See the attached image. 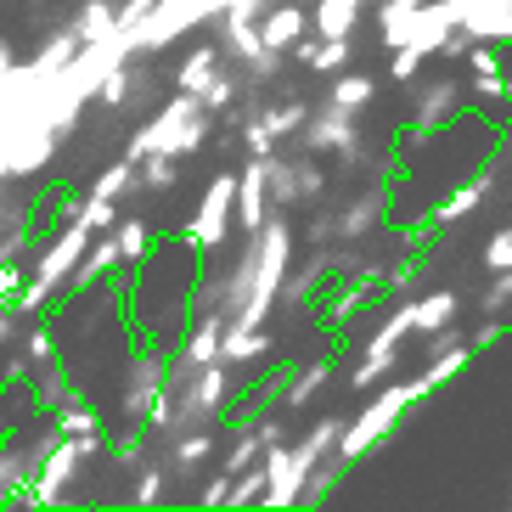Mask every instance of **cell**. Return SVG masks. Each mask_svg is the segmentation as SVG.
<instances>
[{"label":"cell","mask_w":512,"mask_h":512,"mask_svg":"<svg viewBox=\"0 0 512 512\" xmlns=\"http://www.w3.org/2000/svg\"><path fill=\"white\" fill-rule=\"evenodd\" d=\"M91 237H96V231L85 226L74 209H68V226L51 231V237L34 248L29 276H23V293H17V304H12V316H17V321H34L40 310H57V299L68 293V276H74V265L85 259Z\"/></svg>","instance_id":"cell-1"},{"label":"cell","mask_w":512,"mask_h":512,"mask_svg":"<svg viewBox=\"0 0 512 512\" xmlns=\"http://www.w3.org/2000/svg\"><path fill=\"white\" fill-rule=\"evenodd\" d=\"M209 124H214L209 107L197 102V96L175 91L147 124H136V130H130L124 158H130V164H141L147 152H164V158H192V152L209 147Z\"/></svg>","instance_id":"cell-2"},{"label":"cell","mask_w":512,"mask_h":512,"mask_svg":"<svg viewBox=\"0 0 512 512\" xmlns=\"http://www.w3.org/2000/svg\"><path fill=\"white\" fill-rule=\"evenodd\" d=\"M428 394H434V389H428V377H406V383H383V389H377V400H366V406L344 422L338 456H344L349 467L361 462V456H372L377 445H383V439H389L394 428H400V417H406V411L417 406V400H428Z\"/></svg>","instance_id":"cell-3"},{"label":"cell","mask_w":512,"mask_h":512,"mask_svg":"<svg viewBox=\"0 0 512 512\" xmlns=\"http://www.w3.org/2000/svg\"><path fill=\"white\" fill-rule=\"evenodd\" d=\"M102 434L91 439H51V451L40 456V467H34V479L23 484V496H17V507H34V512H51V507H68V490H74L79 467L91 462V456H102Z\"/></svg>","instance_id":"cell-4"},{"label":"cell","mask_w":512,"mask_h":512,"mask_svg":"<svg viewBox=\"0 0 512 512\" xmlns=\"http://www.w3.org/2000/svg\"><path fill=\"white\" fill-rule=\"evenodd\" d=\"M361 113H349V107H332V102H321V107H310V119H304V130L293 136V147L299 152H316V158H338V169L344 175H355V169L366 164V141H361Z\"/></svg>","instance_id":"cell-5"},{"label":"cell","mask_w":512,"mask_h":512,"mask_svg":"<svg viewBox=\"0 0 512 512\" xmlns=\"http://www.w3.org/2000/svg\"><path fill=\"white\" fill-rule=\"evenodd\" d=\"M462 113H467V85L456 74H434V79H422V85H411V124H406V136H400V152H411L417 141L428 147Z\"/></svg>","instance_id":"cell-6"},{"label":"cell","mask_w":512,"mask_h":512,"mask_svg":"<svg viewBox=\"0 0 512 512\" xmlns=\"http://www.w3.org/2000/svg\"><path fill=\"white\" fill-rule=\"evenodd\" d=\"M231 389H237V366L231 361H209L197 366V377L186 383V394H169L175 400V428H197V422H220L231 406ZM169 439V434H164Z\"/></svg>","instance_id":"cell-7"},{"label":"cell","mask_w":512,"mask_h":512,"mask_svg":"<svg viewBox=\"0 0 512 512\" xmlns=\"http://www.w3.org/2000/svg\"><path fill=\"white\" fill-rule=\"evenodd\" d=\"M406 344H411V299H400L394 304V316L366 338V355H361V366L349 372V383H355L361 394L377 389V383H389L394 366H400V355H406Z\"/></svg>","instance_id":"cell-8"},{"label":"cell","mask_w":512,"mask_h":512,"mask_svg":"<svg viewBox=\"0 0 512 512\" xmlns=\"http://www.w3.org/2000/svg\"><path fill=\"white\" fill-rule=\"evenodd\" d=\"M231 226H237V175L220 169V175L203 186V203H197V214L181 226V237L197 242L203 254H214V248L231 237Z\"/></svg>","instance_id":"cell-9"},{"label":"cell","mask_w":512,"mask_h":512,"mask_svg":"<svg viewBox=\"0 0 512 512\" xmlns=\"http://www.w3.org/2000/svg\"><path fill=\"white\" fill-rule=\"evenodd\" d=\"M51 439H57V428H40V434L29 439H0V507H17V496H23V484L34 479V467H40V456L51 451Z\"/></svg>","instance_id":"cell-10"},{"label":"cell","mask_w":512,"mask_h":512,"mask_svg":"<svg viewBox=\"0 0 512 512\" xmlns=\"http://www.w3.org/2000/svg\"><path fill=\"white\" fill-rule=\"evenodd\" d=\"M164 366H169V355L164 349H158V338H152L147 349H136V355H130V372H124V417L130 422H141L147 417V406H152V394L164 389Z\"/></svg>","instance_id":"cell-11"},{"label":"cell","mask_w":512,"mask_h":512,"mask_svg":"<svg viewBox=\"0 0 512 512\" xmlns=\"http://www.w3.org/2000/svg\"><path fill=\"white\" fill-rule=\"evenodd\" d=\"M383 220H389V186H361L349 203L332 209V231H338V242H366Z\"/></svg>","instance_id":"cell-12"},{"label":"cell","mask_w":512,"mask_h":512,"mask_svg":"<svg viewBox=\"0 0 512 512\" xmlns=\"http://www.w3.org/2000/svg\"><path fill=\"white\" fill-rule=\"evenodd\" d=\"M164 445V462H169V479H197L203 467L214 462V422H197V428H175Z\"/></svg>","instance_id":"cell-13"},{"label":"cell","mask_w":512,"mask_h":512,"mask_svg":"<svg viewBox=\"0 0 512 512\" xmlns=\"http://www.w3.org/2000/svg\"><path fill=\"white\" fill-rule=\"evenodd\" d=\"M271 186H265V152H248V164L237 175V226L242 237H259V226L271 220Z\"/></svg>","instance_id":"cell-14"},{"label":"cell","mask_w":512,"mask_h":512,"mask_svg":"<svg viewBox=\"0 0 512 512\" xmlns=\"http://www.w3.org/2000/svg\"><path fill=\"white\" fill-rule=\"evenodd\" d=\"M490 192H496V169H473L467 181H456L451 192H445L434 209H428V220H434L439 231H445V226H462V220H473V214L484 209V197H490Z\"/></svg>","instance_id":"cell-15"},{"label":"cell","mask_w":512,"mask_h":512,"mask_svg":"<svg viewBox=\"0 0 512 512\" xmlns=\"http://www.w3.org/2000/svg\"><path fill=\"white\" fill-rule=\"evenodd\" d=\"M304 34H310V12H304L299 0H276L271 12L259 17V40L271 51H293Z\"/></svg>","instance_id":"cell-16"},{"label":"cell","mask_w":512,"mask_h":512,"mask_svg":"<svg viewBox=\"0 0 512 512\" xmlns=\"http://www.w3.org/2000/svg\"><path fill=\"white\" fill-rule=\"evenodd\" d=\"M467 107L507 130V124H512V79L507 74H479L473 85H467Z\"/></svg>","instance_id":"cell-17"},{"label":"cell","mask_w":512,"mask_h":512,"mask_svg":"<svg viewBox=\"0 0 512 512\" xmlns=\"http://www.w3.org/2000/svg\"><path fill=\"white\" fill-rule=\"evenodd\" d=\"M220 68H226V51H220V46H192L181 62H175V79H169V85L186 91V96H203Z\"/></svg>","instance_id":"cell-18"},{"label":"cell","mask_w":512,"mask_h":512,"mask_svg":"<svg viewBox=\"0 0 512 512\" xmlns=\"http://www.w3.org/2000/svg\"><path fill=\"white\" fill-rule=\"evenodd\" d=\"M74 394V372H68V361L62 355H51V361H40L29 372V400H34V411H51V406H62Z\"/></svg>","instance_id":"cell-19"},{"label":"cell","mask_w":512,"mask_h":512,"mask_svg":"<svg viewBox=\"0 0 512 512\" xmlns=\"http://www.w3.org/2000/svg\"><path fill=\"white\" fill-rule=\"evenodd\" d=\"M456 310H462L456 287H434V293L411 299V338H428V332H439L445 321H456Z\"/></svg>","instance_id":"cell-20"},{"label":"cell","mask_w":512,"mask_h":512,"mask_svg":"<svg viewBox=\"0 0 512 512\" xmlns=\"http://www.w3.org/2000/svg\"><path fill=\"white\" fill-rule=\"evenodd\" d=\"M271 355V332L265 327H237V321H226V338H220V361H231L242 372V366H259Z\"/></svg>","instance_id":"cell-21"},{"label":"cell","mask_w":512,"mask_h":512,"mask_svg":"<svg viewBox=\"0 0 512 512\" xmlns=\"http://www.w3.org/2000/svg\"><path fill=\"white\" fill-rule=\"evenodd\" d=\"M46 422L57 428L62 439H91V434H102V411H96L91 400H79V394H68L62 406H51Z\"/></svg>","instance_id":"cell-22"},{"label":"cell","mask_w":512,"mask_h":512,"mask_svg":"<svg viewBox=\"0 0 512 512\" xmlns=\"http://www.w3.org/2000/svg\"><path fill=\"white\" fill-rule=\"evenodd\" d=\"M366 6H372V0H316L310 29H316L321 40H344V34H355V23H361Z\"/></svg>","instance_id":"cell-23"},{"label":"cell","mask_w":512,"mask_h":512,"mask_svg":"<svg viewBox=\"0 0 512 512\" xmlns=\"http://www.w3.org/2000/svg\"><path fill=\"white\" fill-rule=\"evenodd\" d=\"M327 276H332V254H327V248H316V254L299 265V271L287 265V282H282V299H276V304H304V299H316V287L327 282Z\"/></svg>","instance_id":"cell-24"},{"label":"cell","mask_w":512,"mask_h":512,"mask_svg":"<svg viewBox=\"0 0 512 512\" xmlns=\"http://www.w3.org/2000/svg\"><path fill=\"white\" fill-rule=\"evenodd\" d=\"M344 473H349V462L338 451H327L316 467H310V479H304V490H299V507H327L332 490L344 484Z\"/></svg>","instance_id":"cell-25"},{"label":"cell","mask_w":512,"mask_h":512,"mask_svg":"<svg viewBox=\"0 0 512 512\" xmlns=\"http://www.w3.org/2000/svg\"><path fill=\"white\" fill-rule=\"evenodd\" d=\"M287 57H299L304 68H316V74H338V68H349L355 46H349V34H344V40H299Z\"/></svg>","instance_id":"cell-26"},{"label":"cell","mask_w":512,"mask_h":512,"mask_svg":"<svg viewBox=\"0 0 512 512\" xmlns=\"http://www.w3.org/2000/svg\"><path fill=\"white\" fill-rule=\"evenodd\" d=\"M130 507H164L169 501V462L164 456H147V462L136 467V484H130Z\"/></svg>","instance_id":"cell-27"},{"label":"cell","mask_w":512,"mask_h":512,"mask_svg":"<svg viewBox=\"0 0 512 512\" xmlns=\"http://www.w3.org/2000/svg\"><path fill=\"white\" fill-rule=\"evenodd\" d=\"M332 383V361H310V366H293V377L282 383V394H287V411H304L310 400H316L321 389Z\"/></svg>","instance_id":"cell-28"},{"label":"cell","mask_w":512,"mask_h":512,"mask_svg":"<svg viewBox=\"0 0 512 512\" xmlns=\"http://www.w3.org/2000/svg\"><path fill=\"white\" fill-rule=\"evenodd\" d=\"M68 29L79 40H107V34L119 29V0H85L74 17H68Z\"/></svg>","instance_id":"cell-29"},{"label":"cell","mask_w":512,"mask_h":512,"mask_svg":"<svg viewBox=\"0 0 512 512\" xmlns=\"http://www.w3.org/2000/svg\"><path fill=\"white\" fill-rule=\"evenodd\" d=\"M327 102L332 107H349V113H361V107L377 102V79L372 74H344V68H338V79L327 85Z\"/></svg>","instance_id":"cell-30"},{"label":"cell","mask_w":512,"mask_h":512,"mask_svg":"<svg viewBox=\"0 0 512 512\" xmlns=\"http://www.w3.org/2000/svg\"><path fill=\"white\" fill-rule=\"evenodd\" d=\"M136 181H141V192H175L181 186V158H164V152H147L136 164Z\"/></svg>","instance_id":"cell-31"},{"label":"cell","mask_w":512,"mask_h":512,"mask_svg":"<svg viewBox=\"0 0 512 512\" xmlns=\"http://www.w3.org/2000/svg\"><path fill=\"white\" fill-rule=\"evenodd\" d=\"M113 237H119V254H124V265H141V259L152 254V226L141 220V214H119V226H113Z\"/></svg>","instance_id":"cell-32"},{"label":"cell","mask_w":512,"mask_h":512,"mask_svg":"<svg viewBox=\"0 0 512 512\" xmlns=\"http://www.w3.org/2000/svg\"><path fill=\"white\" fill-rule=\"evenodd\" d=\"M473 355H479L473 344H451V349H439V355H428V372H422V377H428V389H445L451 377H462Z\"/></svg>","instance_id":"cell-33"},{"label":"cell","mask_w":512,"mask_h":512,"mask_svg":"<svg viewBox=\"0 0 512 512\" xmlns=\"http://www.w3.org/2000/svg\"><path fill=\"white\" fill-rule=\"evenodd\" d=\"M259 456H265V439H259V428L248 422V428H242V434L226 445V456H220V473H231V479H237L242 467H254Z\"/></svg>","instance_id":"cell-34"},{"label":"cell","mask_w":512,"mask_h":512,"mask_svg":"<svg viewBox=\"0 0 512 512\" xmlns=\"http://www.w3.org/2000/svg\"><path fill=\"white\" fill-rule=\"evenodd\" d=\"M79 46H85V40H79V34L68 29V23H62L57 34H46V46L34 51V62H40V68H51V74H62V68H68V62L79 57Z\"/></svg>","instance_id":"cell-35"},{"label":"cell","mask_w":512,"mask_h":512,"mask_svg":"<svg viewBox=\"0 0 512 512\" xmlns=\"http://www.w3.org/2000/svg\"><path fill=\"white\" fill-rule=\"evenodd\" d=\"M17 355H23V361H29V366L51 361V355H57V327H51V321H40V316H34L29 327H23V344H17Z\"/></svg>","instance_id":"cell-36"},{"label":"cell","mask_w":512,"mask_h":512,"mask_svg":"<svg viewBox=\"0 0 512 512\" xmlns=\"http://www.w3.org/2000/svg\"><path fill=\"white\" fill-rule=\"evenodd\" d=\"M259 501H265V456H259L254 467H242L237 479H231V501L226 507H259Z\"/></svg>","instance_id":"cell-37"},{"label":"cell","mask_w":512,"mask_h":512,"mask_svg":"<svg viewBox=\"0 0 512 512\" xmlns=\"http://www.w3.org/2000/svg\"><path fill=\"white\" fill-rule=\"evenodd\" d=\"M293 175H299V203H316V197L332 186V175L321 169L316 152H299V158H293Z\"/></svg>","instance_id":"cell-38"},{"label":"cell","mask_w":512,"mask_h":512,"mask_svg":"<svg viewBox=\"0 0 512 512\" xmlns=\"http://www.w3.org/2000/svg\"><path fill=\"white\" fill-rule=\"evenodd\" d=\"M417 271H422V259H394L389 271H383V282H377V299H406L411 287H417Z\"/></svg>","instance_id":"cell-39"},{"label":"cell","mask_w":512,"mask_h":512,"mask_svg":"<svg viewBox=\"0 0 512 512\" xmlns=\"http://www.w3.org/2000/svg\"><path fill=\"white\" fill-rule=\"evenodd\" d=\"M479 310L484 316H501V321L512 316V265L507 271H490V287L479 293Z\"/></svg>","instance_id":"cell-40"},{"label":"cell","mask_w":512,"mask_h":512,"mask_svg":"<svg viewBox=\"0 0 512 512\" xmlns=\"http://www.w3.org/2000/svg\"><path fill=\"white\" fill-rule=\"evenodd\" d=\"M74 214H79V220H85L91 231H113V226H119V203H113V197H96V192L79 197Z\"/></svg>","instance_id":"cell-41"},{"label":"cell","mask_w":512,"mask_h":512,"mask_svg":"<svg viewBox=\"0 0 512 512\" xmlns=\"http://www.w3.org/2000/svg\"><path fill=\"white\" fill-rule=\"evenodd\" d=\"M467 74H507V46H490V40H473L467 46Z\"/></svg>","instance_id":"cell-42"},{"label":"cell","mask_w":512,"mask_h":512,"mask_svg":"<svg viewBox=\"0 0 512 512\" xmlns=\"http://www.w3.org/2000/svg\"><path fill=\"white\" fill-rule=\"evenodd\" d=\"M226 501H231V473L214 467V479H203V490H197V507L214 512V507H226Z\"/></svg>","instance_id":"cell-43"},{"label":"cell","mask_w":512,"mask_h":512,"mask_svg":"<svg viewBox=\"0 0 512 512\" xmlns=\"http://www.w3.org/2000/svg\"><path fill=\"white\" fill-rule=\"evenodd\" d=\"M507 265H512V226H501L484 242V271H507Z\"/></svg>","instance_id":"cell-44"},{"label":"cell","mask_w":512,"mask_h":512,"mask_svg":"<svg viewBox=\"0 0 512 512\" xmlns=\"http://www.w3.org/2000/svg\"><path fill=\"white\" fill-rule=\"evenodd\" d=\"M501 338H507V321H501V316H484L479 327H473V338H467V344H473V349H496Z\"/></svg>","instance_id":"cell-45"},{"label":"cell","mask_w":512,"mask_h":512,"mask_svg":"<svg viewBox=\"0 0 512 512\" xmlns=\"http://www.w3.org/2000/svg\"><path fill=\"white\" fill-rule=\"evenodd\" d=\"M254 428H259V439H265V451H271V445H282V439H287V428H282V417H259V422H254Z\"/></svg>","instance_id":"cell-46"}]
</instances>
